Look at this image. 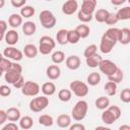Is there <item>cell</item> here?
<instances>
[{
  "mask_svg": "<svg viewBox=\"0 0 130 130\" xmlns=\"http://www.w3.org/2000/svg\"><path fill=\"white\" fill-rule=\"evenodd\" d=\"M11 94V88L8 86V85H0V96H3V98H6V96H9Z\"/></svg>",
  "mask_w": 130,
  "mask_h": 130,
  "instance_id": "f6af8a7d",
  "label": "cell"
},
{
  "mask_svg": "<svg viewBox=\"0 0 130 130\" xmlns=\"http://www.w3.org/2000/svg\"><path fill=\"white\" fill-rule=\"evenodd\" d=\"M41 90V87L39 85V83L35 82V81H25L24 85L21 88V92L22 94L26 95V96H37L39 94Z\"/></svg>",
  "mask_w": 130,
  "mask_h": 130,
  "instance_id": "52a82bcc",
  "label": "cell"
},
{
  "mask_svg": "<svg viewBox=\"0 0 130 130\" xmlns=\"http://www.w3.org/2000/svg\"><path fill=\"white\" fill-rule=\"evenodd\" d=\"M3 58H4V57H3V54H2V53H0V61H1Z\"/></svg>",
  "mask_w": 130,
  "mask_h": 130,
  "instance_id": "94428289",
  "label": "cell"
},
{
  "mask_svg": "<svg viewBox=\"0 0 130 130\" xmlns=\"http://www.w3.org/2000/svg\"><path fill=\"white\" fill-rule=\"evenodd\" d=\"M126 2V0H111V3L115 6H120L122 4H124Z\"/></svg>",
  "mask_w": 130,
  "mask_h": 130,
  "instance_id": "db71d44e",
  "label": "cell"
},
{
  "mask_svg": "<svg viewBox=\"0 0 130 130\" xmlns=\"http://www.w3.org/2000/svg\"><path fill=\"white\" fill-rule=\"evenodd\" d=\"M78 9V2L76 0H68L62 5V12L66 15H72Z\"/></svg>",
  "mask_w": 130,
  "mask_h": 130,
  "instance_id": "8fae6325",
  "label": "cell"
},
{
  "mask_svg": "<svg viewBox=\"0 0 130 130\" xmlns=\"http://www.w3.org/2000/svg\"><path fill=\"white\" fill-rule=\"evenodd\" d=\"M79 40H80V37L75 29H69L67 31V43L75 45L79 42Z\"/></svg>",
  "mask_w": 130,
  "mask_h": 130,
  "instance_id": "e575fe53",
  "label": "cell"
},
{
  "mask_svg": "<svg viewBox=\"0 0 130 130\" xmlns=\"http://www.w3.org/2000/svg\"><path fill=\"white\" fill-rule=\"evenodd\" d=\"M123 78H124V73H123L122 69L118 67V69L116 70V72L113 75H111V76L108 77V80L109 81H112V82H114L116 84H118V83H120L123 80Z\"/></svg>",
  "mask_w": 130,
  "mask_h": 130,
  "instance_id": "836d02e7",
  "label": "cell"
},
{
  "mask_svg": "<svg viewBox=\"0 0 130 130\" xmlns=\"http://www.w3.org/2000/svg\"><path fill=\"white\" fill-rule=\"evenodd\" d=\"M115 14H116L118 20H128V19H130V7L125 6V7L119 8Z\"/></svg>",
  "mask_w": 130,
  "mask_h": 130,
  "instance_id": "d4e9b609",
  "label": "cell"
},
{
  "mask_svg": "<svg viewBox=\"0 0 130 130\" xmlns=\"http://www.w3.org/2000/svg\"><path fill=\"white\" fill-rule=\"evenodd\" d=\"M94 130H112V129L109 127H106V126H96L94 128Z\"/></svg>",
  "mask_w": 130,
  "mask_h": 130,
  "instance_id": "9f6ffc18",
  "label": "cell"
},
{
  "mask_svg": "<svg viewBox=\"0 0 130 130\" xmlns=\"http://www.w3.org/2000/svg\"><path fill=\"white\" fill-rule=\"evenodd\" d=\"M24 82H25V81H24V78H23V76L21 75V76L19 77V79H18V80L13 84V86H14L15 88L21 89V88H22V86L24 85Z\"/></svg>",
  "mask_w": 130,
  "mask_h": 130,
  "instance_id": "f907efd6",
  "label": "cell"
},
{
  "mask_svg": "<svg viewBox=\"0 0 130 130\" xmlns=\"http://www.w3.org/2000/svg\"><path fill=\"white\" fill-rule=\"evenodd\" d=\"M3 74H4V71H3V70H2L1 68H0V77H1V76H2Z\"/></svg>",
  "mask_w": 130,
  "mask_h": 130,
  "instance_id": "91938a15",
  "label": "cell"
},
{
  "mask_svg": "<svg viewBox=\"0 0 130 130\" xmlns=\"http://www.w3.org/2000/svg\"><path fill=\"white\" fill-rule=\"evenodd\" d=\"M118 21H119V20H118L116 14L109 12V14H108V16H107V18H106V20H105V23L108 24V25H114V24H116Z\"/></svg>",
  "mask_w": 130,
  "mask_h": 130,
  "instance_id": "7bdbcfd3",
  "label": "cell"
},
{
  "mask_svg": "<svg viewBox=\"0 0 130 130\" xmlns=\"http://www.w3.org/2000/svg\"><path fill=\"white\" fill-rule=\"evenodd\" d=\"M28 106H29V110L35 113L42 112L49 106V99L45 95H41V96L37 95L32 100H30Z\"/></svg>",
  "mask_w": 130,
  "mask_h": 130,
  "instance_id": "8992f818",
  "label": "cell"
},
{
  "mask_svg": "<svg viewBox=\"0 0 130 130\" xmlns=\"http://www.w3.org/2000/svg\"><path fill=\"white\" fill-rule=\"evenodd\" d=\"M81 60L76 55H71L65 59V65L70 70H77L80 67Z\"/></svg>",
  "mask_w": 130,
  "mask_h": 130,
  "instance_id": "7c38bea8",
  "label": "cell"
},
{
  "mask_svg": "<svg viewBox=\"0 0 130 130\" xmlns=\"http://www.w3.org/2000/svg\"><path fill=\"white\" fill-rule=\"evenodd\" d=\"M99 68L103 74H105L107 77H109L116 72V70L118 69V66L116 65V63H114L111 60H108V59L104 60L103 59L99 65Z\"/></svg>",
  "mask_w": 130,
  "mask_h": 130,
  "instance_id": "9c48e42d",
  "label": "cell"
},
{
  "mask_svg": "<svg viewBox=\"0 0 130 130\" xmlns=\"http://www.w3.org/2000/svg\"><path fill=\"white\" fill-rule=\"evenodd\" d=\"M77 18L82 23H87V22L91 21V19L93 18V15H89V14H86V13L78 10V12H77Z\"/></svg>",
  "mask_w": 130,
  "mask_h": 130,
  "instance_id": "ab89813d",
  "label": "cell"
},
{
  "mask_svg": "<svg viewBox=\"0 0 130 130\" xmlns=\"http://www.w3.org/2000/svg\"><path fill=\"white\" fill-rule=\"evenodd\" d=\"M75 30H76L77 34L79 35L80 39H85V38H87V37L89 36V34H90V28H89V26H88L87 24H84V23L77 25L76 28H75Z\"/></svg>",
  "mask_w": 130,
  "mask_h": 130,
  "instance_id": "f546056e",
  "label": "cell"
},
{
  "mask_svg": "<svg viewBox=\"0 0 130 130\" xmlns=\"http://www.w3.org/2000/svg\"><path fill=\"white\" fill-rule=\"evenodd\" d=\"M10 3L14 8H22L26 5V0H11Z\"/></svg>",
  "mask_w": 130,
  "mask_h": 130,
  "instance_id": "bcb514c9",
  "label": "cell"
},
{
  "mask_svg": "<svg viewBox=\"0 0 130 130\" xmlns=\"http://www.w3.org/2000/svg\"><path fill=\"white\" fill-rule=\"evenodd\" d=\"M51 59H52V62L55 63V65L61 64L62 62L65 61V54H64L63 51H55L52 54Z\"/></svg>",
  "mask_w": 130,
  "mask_h": 130,
  "instance_id": "74e56055",
  "label": "cell"
},
{
  "mask_svg": "<svg viewBox=\"0 0 130 130\" xmlns=\"http://www.w3.org/2000/svg\"><path fill=\"white\" fill-rule=\"evenodd\" d=\"M102 80V77H101V74L93 71L91 73H89L86 77V81H87V84H89L90 86H95L98 85Z\"/></svg>",
  "mask_w": 130,
  "mask_h": 130,
  "instance_id": "484cf974",
  "label": "cell"
},
{
  "mask_svg": "<svg viewBox=\"0 0 130 130\" xmlns=\"http://www.w3.org/2000/svg\"><path fill=\"white\" fill-rule=\"evenodd\" d=\"M55 46H56V41L53 38L49 36H43L40 39L38 50L42 55H49L53 51Z\"/></svg>",
  "mask_w": 130,
  "mask_h": 130,
  "instance_id": "3957f363",
  "label": "cell"
},
{
  "mask_svg": "<svg viewBox=\"0 0 130 130\" xmlns=\"http://www.w3.org/2000/svg\"><path fill=\"white\" fill-rule=\"evenodd\" d=\"M108 14H109V11H108L107 9L101 8V9H98L96 11H94L93 17H94V19H95L98 22L103 23V22H105V20H106Z\"/></svg>",
  "mask_w": 130,
  "mask_h": 130,
  "instance_id": "d6a6232c",
  "label": "cell"
},
{
  "mask_svg": "<svg viewBox=\"0 0 130 130\" xmlns=\"http://www.w3.org/2000/svg\"><path fill=\"white\" fill-rule=\"evenodd\" d=\"M18 123H19V126L18 127H20L23 130H28V129H30L34 126V120L29 116H23V117H21L19 119Z\"/></svg>",
  "mask_w": 130,
  "mask_h": 130,
  "instance_id": "cb8c5ba5",
  "label": "cell"
},
{
  "mask_svg": "<svg viewBox=\"0 0 130 130\" xmlns=\"http://www.w3.org/2000/svg\"><path fill=\"white\" fill-rule=\"evenodd\" d=\"M4 40H5V42H6V44L8 46H14L19 40L18 32L15 29H9V30H7L5 32Z\"/></svg>",
  "mask_w": 130,
  "mask_h": 130,
  "instance_id": "4fadbf2b",
  "label": "cell"
},
{
  "mask_svg": "<svg viewBox=\"0 0 130 130\" xmlns=\"http://www.w3.org/2000/svg\"><path fill=\"white\" fill-rule=\"evenodd\" d=\"M119 30L120 28L117 27H110L108 28L102 36L101 38V43H100V51L104 54H109L112 52L113 48L116 46L118 43V38H119Z\"/></svg>",
  "mask_w": 130,
  "mask_h": 130,
  "instance_id": "6da1fadb",
  "label": "cell"
},
{
  "mask_svg": "<svg viewBox=\"0 0 130 130\" xmlns=\"http://www.w3.org/2000/svg\"><path fill=\"white\" fill-rule=\"evenodd\" d=\"M69 89L71 92H73L78 98H84L88 94L89 88L88 85L80 80H73L69 84Z\"/></svg>",
  "mask_w": 130,
  "mask_h": 130,
  "instance_id": "277c9868",
  "label": "cell"
},
{
  "mask_svg": "<svg viewBox=\"0 0 130 130\" xmlns=\"http://www.w3.org/2000/svg\"><path fill=\"white\" fill-rule=\"evenodd\" d=\"M118 42L122 45H128L130 43V29L127 27L120 28Z\"/></svg>",
  "mask_w": 130,
  "mask_h": 130,
  "instance_id": "d6986e66",
  "label": "cell"
},
{
  "mask_svg": "<svg viewBox=\"0 0 130 130\" xmlns=\"http://www.w3.org/2000/svg\"><path fill=\"white\" fill-rule=\"evenodd\" d=\"M104 90L107 93V95L113 96L117 93V84L112 81H108L104 86Z\"/></svg>",
  "mask_w": 130,
  "mask_h": 130,
  "instance_id": "8d00e7d4",
  "label": "cell"
},
{
  "mask_svg": "<svg viewBox=\"0 0 130 130\" xmlns=\"http://www.w3.org/2000/svg\"><path fill=\"white\" fill-rule=\"evenodd\" d=\"M101 119H102V121H103L106 125H112V124H114V122L117 121V120L115 119V117L111 114V112H110L108 109H106V110L103 111L102 116H101Z\"/></svg>",
  "mask_w": 130,
  "mask_h": 130,
  "instance_id": "83f0119b",
  "label": "cell"
},
{
  "mask_svg": "<svg viewBox=\"0 0 130 130\" xmlns=\"http://www.w3.org/2000/svg\"><path fill=\"white\" fill-rule=\"evenodd\" d=\"M96 51H98V46L94 45V44H91V45H88L85 49H84V52H83V55L85 58H88L94 54H96Z\"/></svg>",
  "mask_w": 130,
  "mask_h": 130,
  "instance_id": "f35d334b",
  "label": "cell"
},
{
  "mask_svg": "<svg viewBox=\"0 0 130 130\" xmlns=\"http://www.w3.org/2000/svg\"><path fill=\"white\" fill-rule=\"evenodd\" d=\"M35 7L34 6H30V5H25L23 6L22 8H20V16L22 18H29L31 16L35 15Z\"/></svg>",
  "mask_w": 130,
  "mask_h": 130,
  "instance_id": "4dcf8cb0",
  "label": "cell"
},
{
  "mask_svg": "<svg viewBox=\"0 0 130 130\" xmlns=\"http://www.w3.org/2000/svg\"><path fill=\"white\" fill-rule=\"evenodd\" d=\"M71 98H72V92L70 91V89L63 88V89H60L58 91V99L63 103L69 102L71 100Z\"/></svg>",
  "mask_w": 130,
  "mask_h": 130,
  "instance_id": "d590c367",
  "label": "cell"
},
{
  "mask_svg": "<svg viewBox=\"0 0 130 130\" xmlns=\"http://www.w3.org/2000/svg\"><path fill=\"white\" fill-rule=\"evenodd\" d=\"M96 5H98L96 0H83L81 3V8L79 10L86 13V14L93 15L95 8H96Z\"/></svg>",
  "mask_w": 130,
  "mask_h": 130,
  "instance_id": "30bf717a",
  "label": "cell"
},
{
  "mask_svg": "<svg viewBox=\"0 0 130 130\" xmlns=\"http://www.w3.org/2000/svg\"><path fill=\"white\" fill-rule=\"evenodd\" d=\"M22 17L20 16V14L18 13H12L9 17H8V25L10 27H12V29L17 28L18 26L22 25Z\"/></svg>",
  "mask_w": 130,
  "mask_h": 130,
  "instance_id": "2e32d148",
  "label": "cell"
},
{
  "mask_svg": "<svg viewBox=\"0 0 130 130\" xmlns=\"http://www.w3.org/2000/svg\"><path fill=\"white\" fill-rule=\"evenodd\" d=\"M1 130H19V127L13 123V122H10V123H7L3 126V128Z\"/></svg>",
  "mask_w": 130,
  "mask_h": 130,
  "instance_id": "7dc6e473",
  "label": "cell"
},
{
  "mask_svg": "<svg viewBox=\"0 0 130 130\" xmlns=\"http://www.w3.org/2000/svg\"><path fill=\"white\" fill-rule=\"evenodd\" d=\"M120 101L125 103V104L130 103V88L126 87V88H124L121 91V93H120Z\"/></svg>",
  "mask_w": 130,
  "mask_h": 130,
  "instance_id": "60d3db41",
  "label": "cell"
},
{
  "mask_svg": "<svg viewBox=\"0 0 130 130\" xmlns=\"http://www.w3.org/2000/svg\"><path fill=\"white\" fill-rule=\"evenodd\" d=\"M20 76H21L20 73H18V72H16V71H13V70H11V69L7 70V71L4 73V79H5V81H6L7 83H9V84H12V85L19 79Z\"/></svg>",
  "mask_w": 130,
  "mask_h": 130,
  "instance_id": "e0dca14e",
  "label": "cell"
},
{
  "mask_svg": "<svg viewBox=\"0 0 130 130\" xmlns=\"http://www.w3.org/2000/svg\"><path fill=\"white\" fill-rule=\"evenodd\" d=\"M6 31H7V22L5 20L0 19V34L5 35Z\"/></svg>",
  "mask_w": 130,
  "mask_h": 130,
  "instance_id": "816d5d0a",
  "label": "cell"
},
{
  "mask_svg": "<svg viewBox=\"0 0 130 130\" xmlns=\"http://www.w3.org/2000/svg\"><path fill=\"white\" fill-rule=\"evenodd\" d=\"M57 125L60 128H67L71 125V117L67 114H61L57 117Z\"/></svg>",
  "mask_w": 130,
  "mask_h": 130,
  "instance_id": "603a6c76",
  "label": "cell"
},
{
  "mask_svg": "<svg viewBox=\"0 0 130 130\" xmlns=\"http://www.w3.org/2000/svg\"><path fill=\"white\" fill-rule=\"evenodd\" d=\"M46 75L51 80H56L61 75V69L58 65H50L46 69Z\"/></svg>",
  "mask_w": 130,
  "mask_h": 130,
  "instance_id": "5bb4252c",
  "label": "cell"
},
{
  "mask_svg": "<svg viewBox=\"0 0 130 130\" xmlns=\"http://www.w3.org/2000/svg\"><path fill=\"white\" fill-rule=\"evenodd\" d=\"M2 54H3V57L4 58H7L9 60H13L14 62L20 61L22 59V57H23L22 51L16 49L13 46H8L7 48H5Z\"/></svg>",
  "mask_w": 130,
  "mask_h": 130,
  "instance_id": "ba28073f",
  "label": "cell"
},
{
  "mask_svg": "<svg viewBox=\"0 0 130 130\" xmlns=\"http://www.w3.org/2000/svg\"><path fill=\"white\" fill-rule=\"evenodd\" d=\"M69 130H85V126L81 123H74L69 126Z\"/></svg>",
  "mask_w": 130,
  "mask_h": 130,
  "instance_id": "681fc988",
  "label": "cell"
},
{
  "mask_svg": "<svg viewBox=\"0 0 130 130\" xmlns=\"http://www.w3.org/2000/svg\"><path fill=\"white\" fill-rule=\"evenodd\" d=\"M108 110L111 112V114L115 117L116 120H118L120 117H121V109L118 107V106H109L108 107Z\"/></svg>",
  "mask_w": 130,
  "mask_h": 130,
  "instance_id": "b9f144b4",
  "label": "cell"
},
{
  "mask_svg": "<svg viewBox=\"0 0 130 130\" xmlns=\"http://www.w3.org/2000/svg\"><path fill=\"white\" fill-rule=\"evenodd\" d=\"M103 58L101 55H99L98 53L88 57V58H85V62H86V65L89 67V68H96L99 67L100 63L102 62Z\"/></svg>",
  "mask_w": 130,
  "mask_h": 130,
  "instance_id": "7402d4cb",
  "label": "cell"
},
{
  "mask_svg": "<svg viewBox=\"0 0 130 130\" xmlns=\"http://www.w3.org/2000/svg\"><path fill=\"white\" fill-rule=\"evenodd\" d=\"M22 53L24 54L25 57H27L29 59H32V58L37 57V55L39 53V50L34 44H26L24 46V48H23Z\"/></svg>",
  "mask_w": 130,
  "mask_h": 130,
  "instance_id": "ac0fdd59",
  "label": "cell"
},
{
  "mask_svg": "<svg viewBox=\"0 0 130 130\" xmlns=\"http://www.w3.org/2000/svg\"><path fill=\"white\" fill-rule=\"evenodd\" d=\"M4 36H5V35H1V34H0V42H1V41L4 39Z\"/></svg>",
  "mask_w": 130,
  "mask_h": 130,
  "instance_id": "680465c9",
  "label": "cell"
},
{
  "mask_svg": "<svg viewBox=\"0 0 130 130\" xmlns=\"http://www.w3.org/2000/svg\"><path fill=\"white\" fill-rule=\"evenodd\" d=\"M4 5H5V1H4V0H0V9L3 8Z\"/></svg>",
  "mask_w": 130,
  "mask_h": 130,
  "instance_id": "6f0895ef",
  "label": "cell"
},
{
  "mask_svg": "<svg viewBox=\"0 0 130 130\" xmlns=\"http://www.w3.org/2000/svg\"><path fill=\"white\" fill-rule=\"evenodd\" d=\"M11 64H12V62H11L9 59H7V58H3V59L0 61V68H1V69L4 71V73H5L7 70L10 69Z\"/></svg>",
  "mask_w": 130,
  "mask_h": 130,
  "instance_id": "ee69618b",
  "label": "cell"
},
{
  "mask_svg": "<svg viewBox=\"0 0 130 130\" xmlns=\"http://www.w3.org/2000/svg\"><path fill=\"white\" fill-rule=\"evenodd\" d=\"M67 29H65V28H61V29H59L58 31H57V34H56V41H57V43L59 44V45H66V44H68L67 43Z\"/></svg>",
  "mask_w": 130,
  "mask_h": 130,
  "instance_id": "1f68e13d",
  "label": "cell"
},
{
  "mask_svg": "<svg viewBox=\"0 0 130 130\" xmlns=\"http://www.w3.org/2000/svg\"><path fill=\"white\" fill-rule=\"evenodd\" d=\"M41 90L45 96H51L56 92V85L52 81H48L43 83V85L41 86Z\"/></svg>",
  "mask_w": 130,
  "mask_h": 130,
  "instance_id": "ffe728a7",
  "label": "cell"
},
{
  "mask_svg": "<svg viewBox=\"0 0 130 130\" xmlns=\"http://www.w3.org/2000/svg\"><path fill=\"white\" fill-rule=\"evenodd\" d=\"M6 115H7V120L10 122H17L19 121V119L21 118V113L20 111L15 108V107H11L6 111Z\"/></svg>",
  "mask_w": 130,
  "mask_h": 130,
  "instance_id": "9a60e30c",
  "label": "cell"
},
{
  "mask_svg": "<svg viewBox=\"0 0 130 130\" xmlns=\"http://www.w3.org/2000/svg\"><path fill=\"white\" fill-rule=\"evenodd\" d=\"M118 130H130V126L127 125V124H123V125H121V126L119 127Z\"/></svg>",
  "mask_w": 130,
  "mask_h": 130,
  "instance_id": "11a10c76",
  "label": "cell"
},
{
  "mask_svg": "<svg viewBox=\"0 0 130 130\" xmlns=\"http://www.w3.org/2000/svg\"><path fill=\"white\" fill-rule=\"evenodd\" d=\"M94 105H95L96 109L104 111V110L108 109V107L110 106V100H109V98H107L105 95H102V96H100L95 100Z\"/></svg>",
  "mask_w": 130,
  "mask_h": 130,
  "instance_id": "4316f807",
  "label": "cell"
},
{
  "mask_svg": "<svg viewBox=\"0 0 130 130\" xmlns=\"http://www.w3.org/2000/svg\"><path fill=\"white\" fill-rule=\"evenodd\" d=\"M21 27H22V32L25 35V36H27V37H30V36H32L35 32H36V30H37V25H36V23L34 22V21H25L24 23H22V25H21Z\"/></svg>",
  "mask_w": 130,
  "mask_h": 130,
  "instance_id": "44dd1931",
  "label": "cell"
},
{
  "mask_svg": "<svg viewBox=\"0 0 130 130\" xmlns=\"http://www.w3.org/2000/svg\"><path fill=\"white\" fill-rule=\"evenodd\" d=\"M39 124L44 127H51L54 124V119L51 115L43 114L39 117Z\"/></svg>",
  "mask_w": 130,
  "mask_h": 130,
  "instance_id": "f1b7e54d",
  "label": "cell"
},
{
  "mask_svg": "<svg viewBox=\"0 0 130 130\" xmlns=\"http://www.w3.org/2000/svg\"><path fill=\"white\" fill-rule=\"evenodd\" d=\"M10 69L13 70V71H16V72H18V73H20V74L22 73V67H21V65H20L18 62H12Z\"/></svg>",
  "mask_w": 130,
  "mask_h": 130,
  "instance_id": "c3c4849f",
  "label": "cell"
},
{
  "mask_svg": "<svg viewBox=\"0 0 130 130\" xmlns=\"http://www.w3.org/2000/svg\"><path fill=\"white\" fill-rule=\"evenodd\" d=\"M87 111H88L87 102L83 101V100H80L74 105V107L71 111V117L73 118V120H75L77 122L82 121L85 118V116L87 114Z\"/></svg>",
  "mask_w": 130,
  "mask_h": 130,
  "instance_id": "7a4b0ae2",
  "label": "cell"
},
{
  "mask_svg": "<svg viewBox=\"0 0 130 130\" xmlns=\"http://www.w3.org/2000/svg\"><path fill=\"white\" fill-rule=\"evenodd\" d=\"M6 121H7L6 111H4V110H0V125L5 124Z\"/></svg>",
  "mask_w": 130,
  "mask_h": 130,
  "instance_id": "f5cc1de1",
  "label": "cell"
},
{
  "mask_svg": "<svg viewBox=\"0 0 130 130\" xmlns=\"http://www.w3.org/2000/svg\"><path fill=\"white\" fill-rule=\"evenodd\" d=\"M39 19H40V22H41L42 26L44 28H47V29L53 28L56 25V22H57L56 16L50 10H43V11H41Z\"/></svg>",
  "mask_w": 130,
  "mask_h": 130,
  "instance_id": "5b68a950",
  "label": "cell"
}]
</instances>
